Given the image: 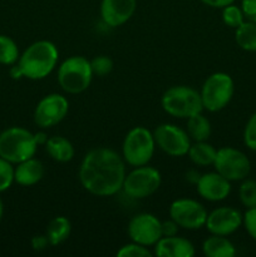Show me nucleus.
I'll return each mask as SVG.
<instances>
[{
	"label": "nucleus",
	"mask_w": 256,
	"mask_h": 257,
	"mask_svg": "<svg viewBox=\"0 0 256 257\" xmlns=\"http://www.w3.org/2000/svg\"><path fill=\"white\" fill-rule=\"evenodd\" d=\"M125 166L120 156L109 148H94L84 156L79 181L89 193L99 197L113 196L122 190Z\"/></svg>",
	"instance_id": "1"
},
{
	"label": "nucleus",
	"mask_w": 256,
	"mask_h": 257,
	"mask_svg": "<svg viewBox=\"0 0 256 257\" xmlns=\"http://www.w3.org/2000/svg\"><path fill=\"white\" fill-rule=\"evenodd\" d=\"M58 62V49L52 42L39 40L33 43L18 59L22 77L28 79H43L52 73Z\"/></svg>",
	"instance_id": "2"
},
{
	"label": "nucleus",
	"mask_w": 256,
	"mask_h": 257,
	"mask_svg": "<svg viewBox=\"0 0 256 257\" xmlns=\"http://www.w3.org/2000/svg\"><path fill=\"white\" fill-rule=\"evenodd\" d=\"M38 143L34 135L22 127H12L0 133V157L10 163H20L34 157Z\"/></svg>",
	"instance_id": "3"
},
{
	"label": "nucleus",
	"mask_w": 256,
	"mask_h": 257,
	"mask_svg": "<svg viewBox=\"0 0 256 257\" xmlns=\"http://www.w3.org/2000/svg\"><path fill=\"white\" fill-rule=\"evenodd\" d=\"M92 78L90 62L87 58L79 55L65 59L58 70V83L63 90L70 94L84 92L89 87Z\"/></svg>",
	"instance_id": "4"
},
{
	"label": "nucleus",
	"mask_w": 256,
	"mask_h": 257,
	"mask_svg": "<svg viewBox=\"0 0 256 257\" xmlns=\"http://www.w3.org/2000/svg\"><path fill=\"white\" fill-rule=\"evenodd\" d=\"M162 107L166 113L177 118H190L203 110L200 93L186 85L166 90L162 97Z\"/></svg>",
	"instance_id": "5"
},
{
	"label": "nucleus",
	"mask_w": 256,
	"mask_h": 257,
	"mask_svg": "<svg viewBox=\"0 0 256 257\" xmlns=\"http://www.w3.org/2000/svg\"><path fill=\"white\" fill-rule=\"evenodd\" d=\"M155 138L145 127H135L123 141V158L133 167L147 165L155 153Z\"/></svg>",
	"instance_id": "6"
},
{
	"label": "nucleus",
	"mask_w": 256,
	"mask_h": 257,
	"mask_svg": "<svg viewBox=\"0 0 256 257\" xmlns=\"http://www.w3.org/2000/svg\"><path fill=\"white\" fill-rule=\"evenodd\" d=\"M203 109L218 112L223 109L233 95V80L226 73H215L205 80L201 90Z\"/></svg>",
	"instance_id": "7"
},
{
	"label": "nucleus",
	"mask_w": 256,
	"mask_h": 257,
	"mask_svg": "<svg viewBox=\"0 0 256 257\" xmlns=\"http://www.w3.org/2000/svg\"><path fill=\"white\" fill-rule=\"evenodd\" d=\"M161 186V173L147 165L136 167L125 175L122 190L132 198H145L153 195Z\"/></svg>",
	"instance_id": "8"
},
{
	"label": "nucleus",
	"mask_w": 256,
	"mask_h": 257,
	"mask_svg": "<svg viewBox=\"0 0 256 257\" xmlns=\"http://www.w3.org/2000/svg\"><path fill=\"white\" fill-rule=\"evenodd\" d=\"M213 166L216 172L220 173L230 182L245 180L251 170L248 158L241 151L231 147H223L216 152Z\"/></svg>",
	"instance_id": "9"
},
{
	"label": "nucleus",
	"mask_w": 256,
	"mask_h": 257,
	"mask_svg": "<svg viewBox=\"0 0 256 257\" xmlns=\"http://www.w3.org/2000/svg\"><path fill=\"white\" fill-rule=\"evenodd\" d=\"M155 142L161 150L172 157H181L188 153L191 147L190 136L175 124H161L153 132Z\"/></svg>",
	"instance_id": "10"
},
{
	"label": "nucleus",
	"mask_w": 256,
	"mask_h": 257,
	"mask_svg": "<svg viewBox=\"0 0 256 257\" xmlns=\"http://www.w3.org/2000/svg\"><path fill=\"white\" fill-rule=\"evenodd\" d=\"M170 216L180 227L186 230H197L205 226L207 211L197 201L181 198L171 205Z\"/></svg>",
	"instance_id": "11"
},
{
	"label": "nucleus",
	"mask_w": 256,
	"mask_h": 257,
	"mask_svg": "<svg viewBox=\"0 0 256 257\" xmlns=\"http://www.w3.org/2000/svg\"><path fill=\"white\" fill-rule=\"evenodd\" d=\"M162 222L151 213H140L131 218L128 223V236L132 242L153 246L162 237Z\"/></svg>",
	"instance_id": "12"
},
{
	"label": "nucleus",
	"mask_w": 256,
	"mask_h": 257,
	"mask_svg": "<svg viewBox=\"0 0 256 257\" xmlns=\"http://www.w3.org/2000/svg\"><path fill=\"white\" fill-rule=\"evenodd\" d=\"M69 109L67 98L60 94L45 95L34 110V122L40 128H50L62 122Z\"/></svg>",
	"instance_id": "13"
},
{
	"label": "nucleus",
	"mask_w": 256,
	"mask_h": 257,
	"mask_svg": "<svg viewBox=\"0 0 256 257\" xmlns=\"http://www.w3.org/2000/svg\"><path fill=\"white\" fill-rule=\"evenodd\" d=\"M241 223L242 216L236 208L220 207L207 215L205 226L212 235L227 236L235 232Z\"/></svg>",
	"instance_id": "14"
},
{
	"label": "nucleus",
	"mask_w": 256,
	"mask_h": 257,
	"mask_svg": "<svg viewBox=\"0 0 256 257\" xmlns=\"http://www.w3.org/2000/svg\"><path fill=\"white\" fill-rule=\"evenodd\" d=\"M136 7V0H102L100 17L108 27L117 28L132 18Z\"/></svg>",
	"instance_id": "15"
},
{
	"label": "nucleus",
	"mask_w": 256,
	"mask_h": 257,
	"mask_svg": "<svg viewBox=\"0 0 256 257\" xmlns=\"http://www.w3.org/2000/svg\"><path fill=\"white\" fill-rule=\"evenodd\" d=\"M197 192L205 200L211 202L222 201L230 195V181L218 172L206 173L197 180Z\"/></svg>",
	"instance_id": "16"
},
{
	"label": "nucleus",
	"mask_w": 256,
	"mask_h": 257,
	"mask_svg": "<svg viewBox=\"0 0 256 257\" xmlns=\"http://www.w3.org/2000/svg\"><path fill=\"white\" fill-rule=\"evenodd\" d=\"M155 255L158 257H192L195 255V247L183 237L163 236L155 245Z\"/></svg>",
	"instance_id": "17"
},
{
	"label": "nucleus",
	"mask_w": 256,
	"mask_h": 257,
	"mask_svg": "<svg viewBox=\"0 0 256 257\" xmlns=\"http://www.w3.org/2000/svg\"><path fill=\"white\" fill-rule=\"evenodd\" d=\"M44 176V166L34 157L18 163L14 168V181L20 186H34Z\"/></svg>",
	"instance_id": "18"
},
{
	"label": "nucleus",
	"mask_w": 256,
	"mask_h": 257,
	"mask_svg": "<svg viewBox=\"0 0 256 257\" xmlns=\"http://www.w3.org/2000/svg\"><path fill=\"white\" fill-rule=\"evenodd\" d=\"M45 151L57 162H69L74 157V147L67 138L54 136L45 142Z\"/></svg>",
	"instance_id": "19"
},
{
	"label": "nucleus",
	"mask_w": 256,
	"mask_h": 257,
	"mask_svg": "<svg viewBox=\"0 0 256 257\" xmlns=\"http://www.w3.org/2000/svg\"><path fill=\"white\" fill-rule=\"evenodd\" d=\"M202 251L207 257H233L236 255L235 246L225 236L212 235L206 238Z\"/></svg>",
	"instance_id": "20"
},
{
	"label": "nucleus",
	"mask_w": 256,
	"mask_h": 257,
	"mask_svg": "<svg viewBox=\"0 0 256 257\" xmlns=\"http://www.w3.org/2000/svg\"><path fill=\"white\" fill-rule=\"evenodd\" d=\"M72 231V226L68 218L63 217V216H58L54 217L47 227V237L49 240V243L53 246H57L59 243L64 242L70 235Z\"/></svg>",
	"instance_id": "21"
},
{
	"label": "nucleus",
	"mask_w": 256,
	"mask_h": 257,
	"mask_svg": "<svg viewBox=\"0 0 256 257\" xmlns=\"http://www.w3.org/2000/svg\"><path fill=\"white\" fill-rule=\"evenodd\" d=\"M187 133L196 142L208 140L211 135V123L201 113L187 118Z\"/></svg>",
	"instance_id": "22"
},
{
	"label": "nucleus",
	"mask_w": 256,
	"mask_h": 257,
	"mask_svg": "<svg viewBox=\"0 0 256 257\" xmlns=\"http://www.w3.org/2000/svg\"><path fill=\"white\" fill-rule=\"evenodd\" d=\"M216 152L217 151L212 146L206 143V141H203V142H196L195 145L191 146L187 155L195 165L208 166L213 165V162H215Z\"/></svg>",
	"instance_id": "23"
},
{
	"label": "nucleus",
	"mask_w": 256,
	"mask_h": 257,
	"mask_svg": "<svg viewBox=\"0 0 256 257\" xmlns=\"http://www.w3.org/2000/svg\"><path fill=\"white\" fill-rule=\"evenodd\" d=\"M236 43L240 48L247 52H256V23L243 22L236 28Z\"/></svg>",
	"instance_id": "24"
},
{
	"label": "nucleus",
	"mask_w": 256,
	"mask_h": 257,
	"mask_svg": "<svg viewBox=\"0 0 256 257\" xmlns=\"http://www.w3.org/2000/svg\"><path fill=\"white\" fill-rule=\"evenodd\" d=\"M19 49L12 38L0 35V64L13 65L19 59Z\"/></svg>",
	"instance_id": "25"
},
{
	"label": "nucleus",
	"mask_w": 256,
	"mask_h": 257,
	"mask_svg": "<svg viewBox=\"0 0 256 257\" xmlns=\"http://www.w3.org/2000/svg\"><path fill=\"white\" fill-rule=\"evenodd\" d=\"M241 203L247 208L256 207V181L246 180L238 190Z\"/></svg>",
	"instance_id": "26"
},
{
	"label": "nucleus",
	"mask_w": 256,
	"mask_h": 257,
	"mask_svg": "<svg viewBox=\"0 0 256 257\" xmlns=\"http://www.w3.org/2000/svg\"><path fill=\"white\" fill-rule=\"evenodd\" d=\"M245 17H243V13L241 10V8L236 7V5L230 4L227 7L223 8L222 12V20L227 27L230 28H237L245 22Z\"/></svg>",
	"instance_id": "27"
},
{
	"label": "nucleus",
	"mask_w": 256,
	"mask_h": 257,
	"mask_svg": "<svg viewBox=\"0 0 256 257\" xmlns=\"http://www.w3.org/2000/svg\"><path fill=\"white\" fill-rule=\"evenodd\" d=\"M14 182V168L9 161L0 157V192H4Z\"/></svg>",
	"instance_id": "28"
},
{
	"label": "nucleus",
	"mask_w": 256,
	"mask_h": 257,
	"mask_svg": "<svg viewBox=\"0 0 256 257\" xmlns=\"http://www.w3.org/2000/svg\"><path fill=\"white\" fill-rule=\"evenodd\" d=\"M90 67H92L93 75L104 77L112 72L113 62L110 58L105 57V55H99V57H95L94 59L90 60Z\"/></svg>",
	"instance_id": "29"
},
{
	"label": "nucleus",
	"mask_w": 256,
	"mask_h": 257,
	"mask_svg": "<svg viewBox=\"0 0 256 257\" xmlns=\"http://www.w3.org/2000/svg\"><path fill=\"white\" fill-rule=\"evenodd\" d=\"M152 253L150 252V250L146 246L136 242L124 245L117 252L118 257H150Z\"/></svg>",
	"instance_id": "30"
},
{
	"label": "nucleus",
	"mask_w": 256,
	"mask_h": 257,
	"mask_svg": "<svg viewBox=\"0 0 256 257\" xmlns=\"http://www.w3.org/2000/svg\"><path fill=\"white\" fill-rule=\"evenodd\" d=\"M243 141L250 150L256 151V113H253L243 131Z\"/></svg>",
	"instance_id": "31"
},
{
	"label": "nucleus",
	"mask_w": 256,
	"mask_h": 257,
	"mask_svg": "<svg viewBox=\"0 0 256 257\" xmlns=\"http://www.w3.org/2000/svg\"><path fill=\"white\" fill-rule=\"evenodd\" d=\"M242 221L248 235L256 241V207L248 208L242 217Z\"/></svg>",
	"instance_id": "32"
},
{
	"label": "nucleus",
	"mask_w": 256,
	"mask_h": 257,
	"mask_svg": "<svg viewBox=\"0 0 256 257\" xmlns=\"http://www.w3.org/2000/svg\"><path fill=\"white\" fill-rule=\"evenodd\" d=\"M241 10L248 22L256 23V0H242Z\"/></svg>",
	"instance_id": "33"
},
{
	"label": "nucleus",
	"mask_w": 256,
	"mask_h": 257,
	"mask_svg": "<svg viewBox=\"0 0 256 257\" xmlns=\"http://www.w3.org/2000/svg\"><path fill=\"white\" fill-rule=\"evenodd\" d=\"M161 227H162V237L163 236H165V237H170V236H176L180 226L171 218L170 221L162 222V226H161Z\"/></svg>",
	"instance_id": "34"
},
{
	"label": "nucleus",
	"mask_w": 256,
	"mask_h": 257,
	"mask_svg": "<svg viewBox=\"0 0 256 257\" xmlns=\"http://www.w3.org/2000/svg\"><path fill=\"white\" fill-rule=\"evenodd\" d=\"M48 245H50L49 240H48L47 235L45 236H35L34 238L32 240V246L34 250L37 251H42L45 250L48 247Z\"/></svg>",
	"instance_id": "35"
},
{
	"label": "nucleus",
	"mask_w": 256,
	"mask_h": 257,
	"mask_svg": "<svg viewBox=\"0 0 256 257\" xmlns=\"http://www.w3.org/2000/svg\"><path fill=\"white\" fill-rule=\"evenodd\" d=\"M203 4L208 5V7H212V8H225L227 5L232 4L235 0H201Z\"/></svg>",
	"instance_id": "36"
},
{
	"label": "nucleus",
	"mask_w": 256,
	"mask_h": 257,
	"mask_svg": "<svg viewBox=\"0 0 256 257\" xmlns=\"http://www.w3.org/2000/svg\"><path fill=\"white\" fill-rule=\"evenodd\" d=\"M34 137H35V141H37L38 146H39V145H45V142H47V141H48L47 135H45V133H43V132L37 133V135H34Z\"/></svg>",
	"instance_id": "37"
},
{
	"label": "nucleus",
	"mask_w": 256,
	"mask_h": 257,
	"mask_svg": "<svg viewBox=\"0 0 256 257\" xmlns=\"http://www.w3.org/2000/svg\"><path fill=\"white\" fill-rule=\"evenodd\" d=\"M3 213H4V205H3V201L0 200V221L3 218Z\"/></svg>",
	"instance_id": "38"
}]
</instances>
